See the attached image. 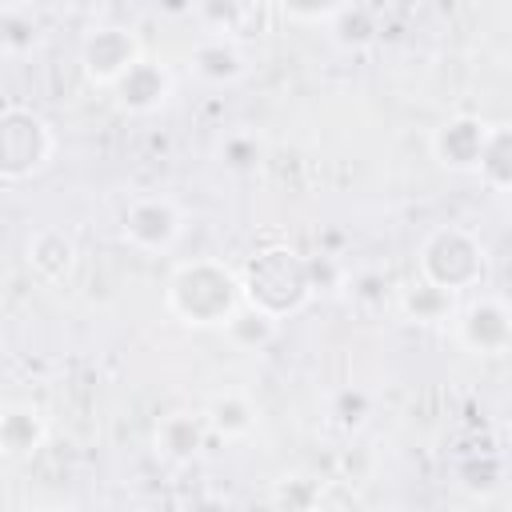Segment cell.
I'll list each match as a JSON object with an SVG mask.
<instances>
[{"mask_svg": "<svg viewBox=\"0 0 512 512\" xmlns=\"http://www.w3.org/2000/svg\"><path fill=\"white\" fill-rule=\"evenodd\" d=\"M348 0H276V12L300 28H328Z\"/></svg>", "mask_w": 512, "mask_h": 512, "instance_id": "obj_21", "label": "cell"}, {"mask_svg": "<svg viewBox=\"0 0 512 512\" xmlns=\"http://www.w3.org/2000/svg\"><path fill=\"white\" fill-rule=\"evenodd\" d=\"M416 276L460 300L464 292L484 284V276H488V248H484V240L472 228L440 224L416 248Z\"/></svg>", "mask_w": 512, "mask_h": 512, "instance_id": "obj_3", "label": "cell"}, {"mask_svg": "<svg viewBox=\"0 0 512 512\" xmlns=\"http://www.w3.org/2000/svg\"><path fill=\"white\" fill-rule=\"evenodd\" d=\"M56 128L28 104L0 108V184H28L56 160Z\"/></svg>", "mask_w": 512, "mask_h": 512, "instance_id": "obj_4", "label": "cell"}, {"mask_svg": "<svg viewBox=\"0 0 512 512\" xmlns=\"http://www.w3.org/2000/svg\"><path fill=\"white\" fill-rule=\"evenodd\" d=\"M192 16L200 20V36H224V40H244V32L256 20L252 0H196Z\"/></svg>", "mask_w": 512, "mask_h": 512, "instance_id": "obj_17", "label": "cell"}, {"mask_svg": "<svg viewBox=\"0 0 512 512\" xmlns=\"http://www.w3.org/2000/svg\"><path fill=\"white\" fill-rule=\"evenodd\" d=\"M108 92H112V100H116L120 112H128V116H156V112H164L172 104L176 76H172V68L164 60L140 56Z\"/></svg>", "mask_w": 512, "mask_h": 512, "instance_id": "obj_8", "label": "cell"}, {"mask_svg": "<svg viewBox=\"0 0 512 512\" xmlns=\"http://www.w3.org/2000/svg\"><path fill=\"white\" fill-rule=\"evenodd\" d=\"M220 332H224V336L232 340V348H240V352H264V348L280 336V320L244 300V304L224 320Z\"/></svg>", "mask_w": 512, "mask_h": 512, "instance_id": "obj_19", "label": "cell"}, {"mask_svg": "<svg viewBox=\"0 0 512 512\" xmlns=\"http://www.w3.org/2000/svg\"><path fill=\"white\" fill-rule=\"evenodd\" d=\"M44 44V20L28 4H4L0 8V56L24 60Z\"/></svg>", "mask_w": 512, "mask_h": 512, "instance_id": "obj_16", "label": "cell"}, {"mask_svg": "<svg viewBox=\"0 0 512 512\" xmlns=\"http://www.w3.org/2000/svg\"><path fill=\"white\" fill-rule=\"evenodd\" d=\"M396 308L404 312V320L412 324H448L456 312V296H448L444 288L428 284V280H412L396 292Z\"/></svg>", "mask_w": 512, "mask_h": 512, "instance_id": "obj_18", "label": "cell"}, {"mask_svg": "<svg viewBox=\"0 0 512 512\" xmlns=\"http://www.w3.org/2000/svg\"><path fill=\"white\" fill-rule=\"evenodd\" d=\"M492 196H504L512 188V128L504 120H492L488 128V140L480 148V160H476V172H472Z\"/></svg>", "mask_w": 512, "mask_h": 512, "instance_id": "obj_15", "label": "cell"}, {"mask_svg": "<svg viewBox=\"0 0 512 512\" xmlns=\"http://www.w3.org/2000/svg\"><path fill=\"white\" fill-rule=\"evenodd\" d=\"M140 56H144V44L128 24H96L80 40V68L96 88H112Z\"/></svg>", "mask_w": 512, "mask_h": 512, "instance_id": "obj_7", "label": "cell"}, {"mask_svg": "<svg viewBox=\"0 0 512 512\" xmlns=\"http://www.w3.org/2000/svg\"><path fill=\"white\" fill-rule=\"evenodd\" d=\"M336 416H340L344 428L364 424V416H368V396H364V392H340V396H336Z\"/></svg>", "mask_w": 512, "mask_h": 512, "instance_id": "obj_23", "label": "cell"}, {"mask_svg": "<svg viewBox=\"0 0 512 512\" xmlns=\"http://www.w3.org/2000/svg\"><path fill=\"white\" fill-rule=\"evenodd\" d=\"M216 156H220V164H224V168H232V172H252V168L264 160V144H260V136H256V132L236 128V132H228V136L220 140Z\"/></svg>", "mask_w": 512, "mask_h": 512, "instance_id": "obj_20", "label": "cell"}, {"mask_svg": "<svg viewBox=\"0 0 512 512\" xmlns=\"http://www.w3.org/2000/svg\"><path fill=\"white\" fill-rule=\"evenodd\" d=\"M456 344L468 356H504L512 348V312L500 292H480L452 312Z\"/></svg>", "mask_w": 512, "mask_h": 512, "instance_id": "obj_6", "label": "cell"}, {"mask_svg": "<svg viewBox=\"0 0 512 512\" xmlns=\"http://www.w3.org/2000/svg\"><path fill=\"white\" fill-rule=\"evenodd\" d=\"M188 68L200 84L208 88H232L244 80L248 72V56L240 48V40H224V36H200L188 52Z\"/></svg>", "mask_w": 512, "mask_h": 512, "instance_id": "obj_12", "label": "cell"}, {"mask_svg": "<svg viewBox=\"0 0 512 512\" xmlns=\"http://www.w3.org/2000/svg\"><path fill=\"white\" fill-rule=\"evenodd\" d=\"M188 216L168 192H140L120 212V240L140 256H168L184 240Z\"/></svg>", "mask_w": 512, "mask_h": 512, "instance_id": "obj_5", "label": "cell"}, {"mask_svg": "<svg viewBox=\"0 0 512 512\" xmlns=\"http://www.w3.org/2000/svg\"><path fill=\"white\" fill-rule=\"evenodd\" d=\"M24 264L40 284L64 288L80 268V248L64 228H36L24 244Z\"/></svg>", "mask_w": 512, "mask_h": 512, "instance_id": "obj_10", "label": "cell"}, {"mask_svg": "<svg viewBox=\"0 0 512 512\" xmlns=\"http://www.w3.org/2000/svg\"><path fill=\"white\" fill-rule=\"evenodd\" d=\"M488 128H492V120L472 116V112H456V116H448V120H440L432 128L428 152H432V160L444 172L472 176L476 172V160H480V148L488 140Z\"/></svg>", "mask_w": 512, "mask_h": 512, "instance_id": "obj_9", "label": "cell"}, {"mask_svg": "<svg viewBox=\"0 0 512 512\" xmlns=\"http://www.w3.org/2000/svg\"><path fill=\"white\" fill-rule=\"evenodd\" d=\"M240 304H244L240 276L224 260H212V256L176 264L164 284V308L184 328H200V332L224 328V320Z\"/></svg>", "mask_w": 512, "mask_h": 512, "instance_id": "obj_1", "label": "cell"}, {"mask_svg": "<svg viewBox=\"0 0 512 512\" xmlns=\"http://www.w3.org/2000/svg\"><path fill=\"white\" fill-rule=\"evenodd\" d=\"M48 440V420L36 404L12 400L0 404V456L4 460H28Z\"/></svg>", "mask_w": 512, "mask_h": 512, "instance_id": "obj_13", "label": "cell"}, {"mask_svg": "<svg viewBox=\"0 0 512 512\" xmlns=\"http://www.w3.org/2000/svg\"><path fill=\"white\" fill-rule=\"evenodd\" d=\"M304 264H308V284H312V296H316V292L336 296V292L344 288V280H348V272H344V264H340L336 256H304Z\"/></svg>", "mask_w": 512, "mask_h": 512, "instance_id": "obj_22", "label": "cell"}, {"mask_svg": "<svg viewBox=\"0 0 512 512\" xmlns=\"http://www.w3.org/2000/svg\"><path fill=\"white\" fill-rule=\"evenodd\" d=\"M60 4H64L72 16H84V20H88V16H96V12L104 8V0H60Z\"/></svg>", "mask_w": 512, "mask_h": 512, "instance_id": "obj_24", "label": "cell"}, {"mask_svg": "<svg viewBox=\"0 0 512 512\" xmlns=\"http://www.w3.org/2000/svg\"><path fill=\"white\" fill-rule=\"evenodd\" d=\"M192 4L196 0H156V8L168 12V16H192Z\"/></svg>", "mask_w": 512, "mask_h": 512, "instance_id": "obj_25", "label": "cell"}, {"mask_svg": "<svg viewBox=\"0 0 512 512\" xmlns=\"http://www.w3.org/2000/svg\"><path fill=\"white\" fill-rule=\"evenodd\" d=\"M200 416H204L208 432H212L216 440H224V444H232V440H248V436L256 432V420H260L256 404H252L244 392H236V388L216 392V396L204 404Z\"/></svg>", "mask_w": 512, "mask_h": 512, "instance_id": "obj_14", "label": "cell"}, {"mask_svg": "<svg viewBox=\"0 0 512 512\" xmlns=\"http://www.w3.org/2000/svg\"><path fill=\"white\" fill-rule=\"evenodd\" d=\"M208 436H212V432H208V424H204L200 412H168V416H160L156 428H152V452H156L164 464L184 468V464L200 460Z\"/></svg>", "mask_w": 512, "mask_h": 512, "instance_id": "obj_11", "label": "cell"}, {"mask_svg": "<svg viewBox=\"0 0 512 512\" xmlns=\"http://www.w3.org/2000/svg\"><path fill=\"white\" fill-rule=\"evenodd\" d=\"M240 276V292L248 304H256L260 312L288 320L296 312H304V304L312 300V284H308V264L296 248L288 244H272L260 248L256 256L244 260Z\"/></svg>", "mask_w": 512, "mask_h": 512, "instance_id": "obj_2", "label": "cell"}]
</instances>
